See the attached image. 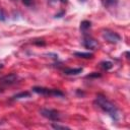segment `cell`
Listing matches in <instances>:
<instances>
[{
    "mask_svg": "<svg viewBox=\"0 0 130 130\" xmlns=\"http://www.w3.org/2000/svg\"><path fill=\"white\" fill-rule=\"evenodd\" d=\"M94 104L105 113H107L114 121H119L120 118V114H119V110L118 108L115 106V104H113L111 101H109L105 95L103 94H98L95 96L94 100Z\"/></svg>",
    "mask_w": 130,
    "mask_h": 130,
    "instance_id": "obj_1",
    "label": "cell"
},
{
    "mask_svg": "<svg viewBox=\"0 0 130 130\" xmlns=\"http://www.w3.org/2000/svg\"><path fill=\"white\" fill-rule=\"evenodd\" d=\"M32 91L42 95H51V96H58L62 98L64 96V92H62L60 89L57 88H49V87H43V86H34Z\"/></svg>",
    "mask_w": 130,
    "mask_h": 130,
    "instance_id": "obj_2",
    "label": "cell"
},
{
    "mask_svg": "<svg viewBox=\"0 0 130 130\" xmlns=\"http://www.w3.org/2000/svg\"><path fill=\"white\" fill-rule=\"evenodd\" d=\"M40 114L43 117H45L46 119H48L50 121H54V122L60 121V119H61L60 113L57 110H54V109H41Z\"/></svg>",
    "mask_w": 130,
    "mask_h": 130,
    "instance_id": "obj_3",
    "label": "cell"
},
{
    "mask_svg": "<svg viewBox=\"0 0 130 130\" xmlns=\"http://www.w3.org/2000/svg\"><path fill=\"white\" fill-rule=\"evenodd\" d=\"M102 36L107 42L112 43V44H116L121 41V36L113 30H110V29H104Z\"/></svg>",
    "mask_w": 130,
    "mask_h": 130,
    "instance_id": "obj_4",
    "label": "cell"
},
{
    "mask_svg": "<svg viewBox=\"0 0 130 130\" xmlns=\"http://www.w3.org/2000/svg\"><path fill=\"white\" fill-rule=\"evenodd\" d=\"M18 78L19 77L16 73H10V74H7V75L1 77L0 78V83L4 84V85H11V84L16 83Z\"/></svg>",
    "mask_w": 130,
    "mask_h": 130,
    "instance_id": "obj_5",
    "label": "cell"
},
{
    "mask_svg": "<svg viewBox=\"0 0 130 130\" xmlns=\"http://www.w3.org/2000/svg\"><path fill=\"white\" fill-rule=\"evenodd\" d=\"M83 46L85 49L95 50V48L98 47V42L93 38H91L89 35H85L83 38Z\"/></svg>",
    "mask_w": 130,
    "mask_h": 130,
    "instance_id": "obj_6",
    "label": "cell"
},
{
    "mask_svg": "<svg viewBox=\"0 0 130 130\" xmlns=\"http://www.w3.org/2000/svg\"><path fill=\"white\" fill-rule=\"evenodd\" d=\"M90 27H91V22L89 20H83L80 22V30L84 36L87 35V31L90 29Z\"/></svg>",
    "mask_w": 130,
    "mask_h": 130,
    "instance_id": "obj_7",
    "label": "cell"
},
{
    "mask_svg": "<svg viewBox=\"0 0 130 130\" xmlns=\"http://www.w3.org/2000/svg\"><path fill=\"white\" fill-rule=\"evenodd\" d=\"M103 5L107 8V9H111V8H115L117 7L119 0H102Z\"/></svg>",
    "mask_w": 130,
    "mask_h": 130,
    "instance_id": "obj_8",
    "label": "cell"
},
{
    "mask_svg": "<svg viewBox=\"0 0 130 130\" xmlns=\"http://www.w3.org/2000/svg\"><path fill=\"white\" fill-rule=\"evenodd\" d=\"M82 71H83L82 68H67V69H64L63 72L66 75H78Z\"/></svg>",
    "mask_w": 130,
    "mask_h": 130,
    "instance_id": "obj_9",
    "label": "cell"
},
{
    "mask_svg": "<svg viewBox=\"0 0 130 130\" xmlns=\"http://www.w3.org/2000/svg\"><path fill=\"white\" fill-rule=\"evenodd\" d=\"M74 56L78 57V58H83V59H89V58H92V53H89V52H75L74 53Z\"/></svg>",
    "mask_w": 130,
    "mask_h": 130,
    "instance_id": "obj_10",
    "label": "cell"
},
{
    "mask_svg": "<svg viewBox=\"0 0 130 130\" xmlns=\"http://www.w3.org/2000/svg\"><path fill=\"white\" fill-rule=\"evenodd\" d=\"M30 96V93L28 91H22V92H19V93H16L12 96L13 100H19V99H25V98H29Z\"/></svg>",
    "mask_w": 130,
    "mask_h": 130,
    "instance_id": "obj_11",
    "label": "cell"
},
{
    "mask_svg": "<svg viewBox=\"0 0 130 130\" xmlns=\"http://www.w3.org/2000/svg\"><path fill=\"white\" fill-rule=\"evenodd\" d=\"M100 65H101V67H102V69L103 70H110L112 67H113V63L112 62H110V61H102L101 63H100Z\"/></svg>",
    "mask_w": 130,
    "mask_h": 130,
    "instance_id": "obj_12",
    "label": "cell"
},
{
    "mask_svg": "<svg viewBox=\"0 0 130 130\" xmlns=\"http://www.w3.org/2000/svg\"><path fill=\"white\" fill-rule=\"evenodd\" d=\"M52 127H53L54 129H57V130H60V129H63V130H65V129H70L68 126H65V125H59V124H55V123L52 124Z\"/></svg>",
    "mask_w": 130,
    "mask_h": 130,
    "instance_id": "obj_13",
    "label": "cell"
},
{
    "mask_svg": "<svg viewBox=\"0 0 130 130\" xmlns=\"http://www.w3.org/2000/svg\"><path fill=\"white\" fill-rule=\"evenodd\" d=\"M102 75L100 74V73H98V72H92L91 74H88V75H86V78H92V77H94V78H98V77H101Z\"/></svg>",
    "mask_w": 130,
    "mask_h": 130,
    "instance_id": "obj_14",
    "label": "cell"
},
{
    "mask_svg": "<svg viewBox=\"0 0 130 130\" xmlns=\"http://www.w3.org/2000/svg\"><path fill=\"white\" fill-rule=\"evenodd\" d=\"M6 20V14L2 9H0V21H5Z\"/></svg>",
    "mask_w": 130,
    "mask_h": 130,
    "instance_id": "obj_15",
    "label": "cell"
},
{
    "mask_svg": "<svg viewBox=\"0 0 130 130\" xmlns=\"http://www.w3.org/2000/svg\"><path fill=\"white\" fill-rule=\"evenodd\" d=\"M22 3L26 6H31L34 4V0H22Z\"/></svg>",
    "mask_w": 130,
    "mask_h": 130,
    "instance_id": "obj_16",
    "label": "cell"
},
{
    "mask_svg": "<svg viewBox=\"0 0 130 130\" xmlns=\"http://www.w3.org/2000/svg\"><path fill=\"white\" fill-rule=\"evenodd\" d=\"M64 14H65V11H62V12H60V13L56 14V15H55V17H56V18H57V17L59 18V17H62V15H64Z\"/></svg>",
    "mask_w": 130,
    "mask_h": 130,
    "instance_id": "obj_17",
    "label": "cell"
},
{
    "mask_svg": "<svg viewBox=\"0 0 130 130\" xmlns=\"http://www.w3.org/2000/svg\"><path fill=\"white\" fill-rule=\"evenodd\" d=\"M61 3H67L68 2V0H59Z\"/></svg>",
    "mask_w": 130,
    "mask_h": 130,
    "instance_id": "obj_18",
    "label": "cell"
},
{
    "mask_svg": "<svg viewBox=\"0 0 130 130\" xmlns=\"http://www.w3.org/2000/svg\"><path fill=\"white\" fill-rule=\"evenodd\" d=\"M1 68H3V64H1V63H0V69H1Z\"/></svg>",
    "mask_w": 130,
    "mask_h": 130,
    "instance_id": "obj_19",
    "label": "cell"
},
{
    "mask_svg": "<svg viewBox=\"0 0 130 130\" xmlns=\"http://www.w3.org/2000/svg\"><path fill=\"white\" fill-rule=\"evenodd\" d=\"M79 1H81V2H84V1H85V0H79Z\"/></svg>",
    "mask_w": 130,
    "mask_h": 130,
    "instance_id": "obj_20",
    "label": "cell"
}]
</instances>
